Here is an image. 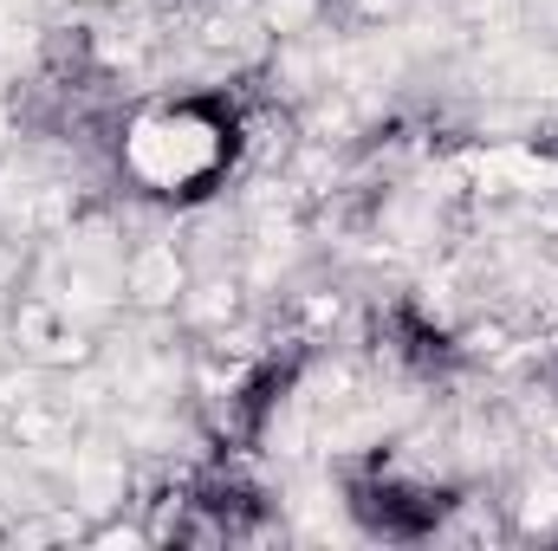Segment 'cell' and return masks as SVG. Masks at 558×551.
Instances as JSON below:
<instances>
[{"mask_svg":"<svg viewBox=\"0 0 558 551\" xmlns=\"http://www.w3.org/2000/svg\"><path fill=\"white\" fill-rule=\"evenodd\" d=\"M305 377V344H286L274 357H260L234 390H228V409H221V448H260L274 415L286 409V396L299 390Z\"/></svg>","mask_w":558,"mask_h":551,"instance_id":"277c9868","label":"cell"},{"mask_svg":"<svg viewBox=\"0 0 558 551\" xmlns=\"http://www.w3.org/2000/svg\"><path fill=\"white\" fill-rule=\"evenodd\" d=\"M124 162L143 175V188L156 201H175V208H195L208 201L241 149H247V111L234 91H189V98H169L162 111H149L137 131H131Z\"/></svg>","mask_w":558,"mask_h":551,"instance_id":"6da1fadb","label":"cell"},{"mask_svg":"<svg viewBox=\"0 0 558 551\" xmlns=\"http://www.w3.org/2000/svg\"><path fill=\"white\" fill-rule=\"evenodd\" d=\"M377 344H384L410 377H428V383L461 370V344H454V331L435 325L416 298H397L390 311H377Z\"/></svg>","mask_w":558,"mask_h":551,"instance_id":"5b68a950","label":"cell"},{"mask_svg":"<svg viewBox=\"0 0 558 551\" xmlns=\"http://www.w3.org/2000/svg\"><path fill=\"white\" fill-rule=\"evenodd\" d=\"M344 506H351L357 532H371V539H384V546H422V539H435V532L454 519L461 493H454V487H435V480L390 474V467L377 461L371 474H351Z\"/></svg>","mask_w":558,"mask_h":551,"instance_id":"7a4b0ae2","label":"cell"},{"mask_svg":"<svg viewBox=\"0 0 558 551\" xmlns=\"http://www.w3.org/2000/svg\"><path fill=\"white\" fill-rule=\"evenodd\" d=\"M267 519H274V506H267V493H260L247 474H234V467H208V474L189 480V493H182V519L169 526V539H175V546H228V539L260 532Z\"/></svg>","mask_w":558,"mask_h":551,"instance_id":"3957f363","label":"cell"}]
</instances>
